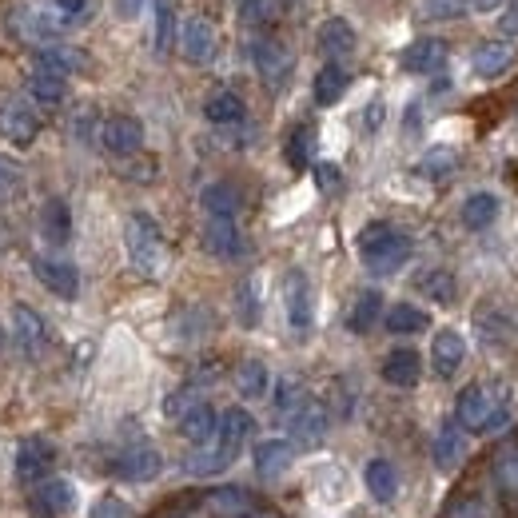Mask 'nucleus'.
I'll list each match as a JSON object with an SVG mask.
<instances>
[{
    "instance_id": "nucleus-51",
    "label": "nucleus",
    "mask_w": 518,
    "mask_h": 518,
    "mask_svg": "<svg viewBox=\"0 0 518 518\" xmlns=\"http://www.w3.org/2000/svg\"><path fill=\"white\" fill-rule=\"evenodd\" d=\"M271 16H275V0H244V20L259 24V20H271Z\"/></svg>"
},
{
    "instance_id": "nucleus-1",
    "label": "nucleus",
    "mask_w": 518,
    "mask_h": 518,
    "mask_svg": "<svg viewBox=\"0 0 518 518\" xmlns=\"http://www.w3.org/2000/svg\"><path fill=\"white\" fill-rule=\"evenodd\" d=\"M455 423L471 435L503 431L511 423V387L507 383H471L455 403Z\"/></svg>"
},
{
    "instance_id": "nucleus-15",
    "label": "nucleus",
    "mask_w": 518,
    "mask_h": 518,
    "mask_svg": "<svg viewBox=\"0 0 518 518\" xmlns=\"http://www.w3.org/2000/svg\"><path fill=\"white\" fill-rule=\"evenodd\" d=\"M32 271H36V279H40L52 295H60V299H76V291H80V275H76V267H72V263L36 256L32 259Z\"/></svg>"
},
{
    "instance_id": "nucleus-36",
    "label": "nucleus",
    "mask_w": 518,
    "mask_h": 518,
    "mask_svg": "<svg viewBox=\"0 0 518 518\" xmlns=\"http://www.w3.org/2000/svg\"><path fill=\"white\" fill-rule=\"evenodd\" d=\"M343 92H347V72H343L339 64H323V68L315 72V104L331 108Z\"/></svg>"
},
{
    "instance_id": "nucleus-45",
    "label": "nucleus",
    "mask_w": 518,
    "mask_h": 518,
    "mask_svg": "<svg viewBox=\"0 0 518 518\" xmlns=\"http://www.w3.org/2000/svg\"><path fill=\"white\" fill-rule=\"evenodd\" d=\"M236 315H240L244 327H256L259 323V299H256V283H252V279H244V283L236 287Z\"/></svg>"
},
{
    "instance_id": "nucleus-9",
    "label": "nucleus",
    "mask_w": 518,
    "mask_h": 518,
    "mask_svg": "<svg viewBox=\"0 0 518 518\" xmlns=\"http://www.w3.org/2000/svg\"><path fill=\"white\" fill-rule=\"evenodd\" d=\"M252 431H256V419H252L244 407H232V411H224V415H220V427H216L212 447H216L224 459H232V463H236V455L244 451V443L252 439Z\"/></svg>"
},
{
    "instance_id": "nucleus-49",
    "label": "nucleus",
    "mask_w": 518,
    "mask_h": 518,
    "mask_svg": "<svg viewBox=\"0 0 518 518\" xmlns=\"http://www.w3.org/2000/svg\"><path fill=\"white\" fill-rule=\"evenodd\" d=\"M192 407H196V395H192V391H176V395H168L164 415H168V419H184Z\"/></svg>"
},
{
    "instance_id": "nucleus-35",
    "label": "nucleus",
    "mask_w": 518,
    "mask_h": 518,
    "mask_svg": "<svg viewBox=\"0 0 518 518\" xmlns=\"http://www.w3.org/2000/svg\"><path fill=\"white\" fill-rule=\"evenodd\" d=\"M204 116H208L212 124H220V128H224V124H240V120H244V100H240L236 92H228V88H224V92H212L208 104H204Z\"/></svg>"
},
{
    "instance_id": "nucleus-31",
    "label": "nucleus",
    "mask_w": 518,
    "mask_h": 518,
    "mask_svg": "<svg viewBox=\"0 0 518 518\" xmlns=\"http://www.w3.org/2000/svg\"><path fill=\"white\" fill-rule=\"evenodd\" d=\"M291 443H283V439H267V443H259L256 447V471L263 479H279L287 467H291Z\"/></svg>"
},
{
    "instance_id": "nucleus-29",
    "label": "nucleus",
    "mask_w": 518,
    "mask_h": 518,
    "mask_svg": "<svg viewBox=\"0 0 518 518\" xmlns=\"http://www.w3.org/2000/svg\"><path fill=\"white\" fill-rule=\"evenodd\" d=\"M363 483H367L371 499H379V503H391V499L399 495V471H395L387 459H371V463L363 467Z\"/></svg>"
},
{
    "instance_id": "nucleus-28",
    "label": "nucleus",
    "mask_w": 518,
    "mask_h": 518,
    "mask_svg": "<svg viewBox=\"0 0 518 518\" xmlns=\"http://www.w3.org/2000/svg\"><path fill=\"white\" fill-rule=\"evenodd\" d=\"M36 68L56 72V76H68V72L84 68V52L60 44V40H56V44H40V48H36Z\"/></svg>"
},
{
    "instance_id": "nucleus-39",
    "label": "nucleus",
    "mask_w": 518,
    "mask_h": 518,
    "mask_svg": "<svg viewBox=\"0 0 518 518\" xmlns=\"http://www.w3.org/2000/svg\"><path fill=\"white\" fill-rule=\"evenodd\" d=\"M228 467H232V459H224L212 443H204V447H196V451L188 455V475H200V479L220 475V471H228Z\"/></svg>"
},
{
    "instance_id": "nucleus-18",
    "label": "nucleus",
    "mask_w": 518,
    "mask_h": 518,
    "mask_svg": "<svg viewBox=\"0 0 518 518\" xmlns=\"http://www.w3.org/2000/svg\"><path fill=\"white\" fill-rule=\"evenodd\" d=\"M463 359H467V343H463V335L459 331H439L435 339H431V367H435V375H443V379H451L459 367H463Z\"/></svg>"
},
{
    "instance_id": "nucleus-25",
    "label": "nucleus",
    "mask_w": 518,
    "mask_h": 518,
    "mask_svg": "<svg viewBox=\"0 0 518 518\" xmlns=\"http://www.w3.org/2000/svg\"><path fill=\"white\" fill-rule=\"evenodd\" d=\"M319 48L331 56V64H335L339 56H351V52H355V28H351L343 16L323 20V24H319Z\"/></svg>"
},
{
    "instance_id": "nucleus-27",
    "label": "nucleus",
    "mask_w": 518,
    "mask_h": 518,
    "mask_svg": "<svg viewBox=\"0 0 518 518\" xmlns=\"http://www.w3.org/2000/svg\"><path fill=\"white\" fill-rule=\"evenodd\" d=\"M216 427H220V415H216L208 403H196V407L180 419V431H184V439H188L192 447L212 443V439H216Z\"/></svg>"
},
{
    "instance_id": "nucleus-30",
    "label": "nucleus",
    "mask_w": 518,
    "mask_h": 518,
    "mask_svg": "<svg viewBox=\"0 0 518 518\" xmlns=\"http://www.w3.org/2000/svg\"><path fill=\"white\" fill-rule=\"evenodd\" d=\"M200 204H204V212H208L212 220H236V212H240V192H236L232 184H208V188L200 192Z\"/></svg>"
},
{
    "instance_id": "nucleus-12",
    "label": "nucleus",
    "mask_w": 518,
    "mask_h": 518,
    "mask_svg": "<svg viewBox=\"0 0 518 518\" xmlns=\"http://www.w3.org/2000/svg\"><path fill=\"white\" fill-rule=\"evenodd\" d=\"M399 64H403V72L431 76V72H439V68L447 64V40H439V36H419V40H411V44L403 48Z\"/></svg>"
},
{
    "instance_id": "nucleus-10",
    "label": "nucleus",
    "mask_w": 518,
    "mask_h": 518,
    "mask_svg": "<svg viewBox=\"0 0 518 518\" xmlns=\"http://www.w3.org/2000/svg\"><path fill=\"white\" fill-rule=\"evenodd\" d=\"M8 323H12V343H16L28 359H36V355L48 347V327H44V319H40L28 303H16L12 315H8Z\"/></svg>"
},
{
    "instance_id": "nucleus-11",
    "label": "nucleus",
    "mask_w": 518,
    "mask_h": 518,
    "mask_svg": "<svg viewBox=\"0 0 518 518\" xmlns=\"http://www.w3.org/2000/svg\"><path fill=\"white\" fill-rule=\"evenodd\" d=\"M252 64H256V72L263 76L267 88H279L291 76V52H287V44H279L271 36H259L252 44Z\"/></svg>"
},
{
    "instance_id": "nucleus-52",
    "label": "nucleus",
    "mask_w": 518,
    "mask_h": 518,
    "mask_svg": "<svg viewBox=\"0 0 518 518\" xmlns=\"http://www.w3.org/2000/svg\"><path fill=\"white\" fill-rule=\"evenodd\" d=\"M315 180H319V188H323V192H335V188L343 184V176H339V168H335V164H315Z\"/></svg>"
},
{
    "instance_id": "nucleus-22",
    "label": "nucleus",
    "mask_w": 518,
    "mask_h": 518,
    "mask_svg": "<svg viewBox=\"0 0 518 518\" xmlns=\"http://www.w3.org/2000/svg\"><path fill=\"white\" fill-rule=\"evenodd\" d=\"M419 375H423V359H419V351H411V347H395V351L383 359V379H387L391 387H415Z\"/></svg>"
},
{
    "instance_id": "nucleus-14",
    "label": "nucleus",
    "mask_w": 518,
    "mask_h": 518,
    "mask_svg": "<svg viewBox=\"0 0 518 518\" xmlns=\"http://www.w3.org/2000/svg\"><path fill=\"white\" fill-rule=\"evenodd\" d=\"M112 467H116V475L124 483H152L164 471V459H160L156 447H128Z\"/></svg>"
},
{
    "instance_id": "nucleus-7",
    "label": "nucleus",
    "mask_w": 518,
    "mask_h": 518,
    "mask_svg": "<svg viewBox=\"0 0 518 518\" xmlns=\"http://www.w3.org/2000/svg\"><path fill=\"white\" fill-rule=\"evenodd\" d=\"M283 307H287V323L307 335L311 323H315V299H311V283L303 271H291L287 283H283Z\"/></svg>"
},
{
    "instance_id": "nucleus-40",
    "label": "nucleus",
    "mask_w": 518,
    "mask_h": 518,
    "mask_svg": "<svg viewBox=\"0 0 518 518\" xmlns=\"http://www.w3.org/2000/svg\"><path fill=\"white\" fill-rule=\"evenodd\" d=\"M455 168H459L455 148H431V152L419 160V176H427V180H447Z\"/></svg>"
},
{
    "instance_id": "nucleus-38",
    "label": "nucleus",
    "mask_w": 518,
    "mask_h": 518,
    "mask_svg": "<svg viewBox=\"0 0 518 518\" xmlns=\"http://www.w3.org/2000/svg\"><path fill=\"white\" fill-rule=\"evenodd\" d=\"M236 391H240L244 399H263V395H267V367H263L259 359H244V363L236 367Z\"/></svg>"
},
{
    "instance_id": "nucleus-32",
    "label": "nucleus",
    "mask_w": 518,
    "mask_h": 518,
    "mask_svg": "<svg viewBox=\"0 0 518 518\" xmlns=\"http://www.w3.org/2000/svg\"><path fill=\"white\" fill-rule=\"evenodd\" d=\"M208 511L216 518H244V515H252L256 507H252L248 491H240V487H220V491L208 495Z\"/></svg>"
},
{
    "instance_id": "nucleus-16",
    "label": "nucleus",
    "mask_w": 518,
    "mask_h": 518,
    "mask_svg": "<svg viewBox=\"0 0 518 518\" xmlns=\"http://www.w3.org/2000/svg\"><path fill=\"white\" fill-rule=\"evenodd\" d=\"M72 503H76V491H72V483L68 479H48V483H40L36 491H32V515L40 518H60L72 511Z\"/></svg>"
},
{
    "instance_id": "nucleus-8",
    "label": "nucleus",
    "mask_w": 518,
    "mask_h": 518,
    "mask_svg": "<svg viewBox=\"0 0 518 518\" xmlns=\"http://www.w3.org/2000/svg\"><path fill=\"white\" fill-rule=\"evenodd\" d=\"M327 423H331V415H327V407L319 403V399H303L291 415H287V431L295 435V443H303V447H315V443H323V435H327Z\"/></svg>"
},
{
    "instance_id": "nucleus-58",
    "label": "nucleus",
    "mask_w": 518,
    "mask_h": 518,
    "mask_svg": "<svg viewBox=\"0 0 518 518\" xmlns=\"http://www.w3.org/2000/svg\"><path fill=\"white\" fill-rule=\"evenodd\" d=\"M244 518H275L271 511H252V515H244Z\"/></svg>"
},
{
    "instance_id": "nucleus-26",
    "label": "nucleus",
    "mask_w": 518,
    "mask_h": 518,
    "mask_svg": "<svg viewBox=\"0 0 518 518\" xmlns=\"http://www.w3.org/2000/svg\"><path fill=\"white\" fill-rule=\"evenodd\" d=\"M475 327H479V335H483L487 347H511V343H515V323H511V315L499 311V307H483V311L475 315Z\"/></svg>"
},
{
    "instance_id": "nucleus-50",
    "label": "nucleus",
    "mask_w": 518,
    "mask_h": 518,
    "mask_svg": "<svg viewBox=\"0 0 518 518\" xmlns=\"http://www.w3.org/2000/svg\"><path fill=\"white\" fill-rule=\"evenodd\" d=\"M451 518H495V515H491V507L483 499H463V503L451 507Z\"/></svg>"
},
{
    "instance_id": "nucleus-53",
    "label": "nucleus",
    "mask_w": 518,
    "mask_h": 518,
    "mask_svg": "<svg viewBox=\"0 0 518 518\" xmlns=\"http://www.w3.org/2000/svg\"><path fill=\"white\" fill-rule=\"evenodd\" d=\"M499 32H503V40H515L518 36V0H511L507 12L499 16Z\"/></svg>"
},
{
    "instance_id": "nucleus-48",
    "label": "nucleus",
    "mask_w": 518,
    "mask_h": 518,
    "mask_svg": "<svg viewBox=\"0 0 518 518\" xmlns=\"http://www.w3.org/2000/svg\"><path fill=\"white\" fill-rule=\"evenodd\" d=\"M88 518H132V507L124 503V499H112V495H104L96 507H92V515Z\"/></svg>"
},
{
    "instance_id": "nucleus-43",
    "label": "nucleus",
    "mask_w": 518,
    "mask_h": 518,
    "mask_svg": "<svg viewBox=\"0 0 518 518\" xmlns=\"http://www.w3.org/2000/svg\"><path fill=\"white\" fill-rule=\"evenodd\" d=\"M172 36H176V12H172L168 0H156V32H152V44H156L160 56L172 48Z\"/></svg>"
},
{
    "instance_id": "nucleus-23",
    "label": "nucleus",
    "mask_w": 518,
    "mask_h": 518,
    "mask_svg": "<svg viewBox=\"0 0 518 518\" xmlns=\"http://www.w3.org/2000/svg\"><path fill=\"white\" fill-rule=\"evenodd\" d=\"M515 64V48H511V40H483L479 48H475V56H471V68L479 72V76H499V72H507Z\"/></svg>"
},
{
    "instance_id": "nucleus-6",
    "label": "nucleus",
    "mask_w": 518,
    "mask_h": 518,
    "mask_svg": "<svg viewBox=\"0 0 518 518\" xmlns=\"http://www.w3.org/2000/svg\"><path fill=\"white\" fill-rule=\"evenodd\" d=\"M216 48H220V36L212 28V20L204 16H188L184 28H180V52L188 64H212L216 60Z\"/></svg>"
},
{
    "instance_id": "nucleus-46",
    "label": "nucleus",
    "mask_w": 518,
    "mask_h": 518,
    "mask_svg": "<svg viewBox=\"0 0 518 518\" xmlns=\"http://www.w3.org/2000/svg\"><path fill=\"white\" fill-rule=\"evenodd\" d=\"M287 160H291V168H307V160H311V128H295L291 132Z\"/></svg>"
},
{
    "instance_id": "nucleus-13",
    "label": "nucleus",
    "mask_w": 518,
    "mask_h": 518,
    "mask_svg": "<svg viewBox=\"0 0 518 518\" xmlns=\"http://www.w3.org/2000/svg\"><path fill=\"white\" fill-rule=\"evenodd\" d=\"M52 459H56V451H52V443L48 439H24L20 447H16V479L20 483H36V479H44L48 475V467H52Z\"/></svg>"
},
{
    "instance_id": "nucleus-19",
    "label": "nucleus",
    "mask_w": 518,
    "mask_h": 518,
    "mask_svg": "<svg viewBox=\"0 0 518 518\" xmlns=\"http://www.w3.org/2000/svg\"><path fill=\"white\" fill-rule=\"evenodd\" d=\"M40 8L48 16V24L56 28V36H64V32L92 20V0H44Z\"/></svg>"
},
{
    "instance_id": "nucleus-4",
    "label": "nucleus",
    "mask_w": 518,
    "mask_h": 518,
    "mask_svg": "<svg viewBox=\"0 0 518 518\" xmlns=\"http://www.w3.org/2000/svg\"><path fill=\"white\" fill-rule=\"evenodd\" d=\"M36 132H40V120H36L32 104L12 96V92H0V140L28 148L36 140Z\"/></svg>"
},
{
    "instance_id": "nucleus-17",
    "label": "nucleus",
    "mask_w": 518,
    "mask_h": 518,
    "mask_svg": "<svg viewBox=\"0 0 518 518\" xmlns=\"http://www.w3.org/2000/svg\"><path fill=\"white\" fill-rule=\"evenodd\" d=\"M204 252L216 259L244 256V236L236 228V220H204Z\"/></svg>"
},
{
    "instance_id": "nucleus-57",
    "label": "nucleus",
    "mask_w": 518,
    "mask_h": 518,
    "mask_svg": "<svg viewBox=\"0 0 518 518\" xmlns=\"http://www.w3.org/2000/svg\"><path fill=\"white\" fill-rule=\"evenodd\" d=\"M120 8H124V16H136V8H140V0H120Z\"/></svg>"
},
{
    "instance_id": "nucleus-42",
    "label": "nucleus",
    "mask_w": 518,
    "mask_h": 518,
    "mask_svg": "<svg viewBox=\"0 0 518 518\" xmlns=\"http://www.w3.org/2000/svg\"><path fill=\"white\" fill-rule=\"evenodd\" d=\"M303 399H307V391H303V383H299V379H291V375H283V379L275 383V395H271V407H275V411H279V415L287 419V415H291V411H295V407H299Z\"/></svg>"
},
{
    "instance_id": "nucleus-3",
    "label": "nucleus",
    "mask_w": 518,
    "mask_h": 518,
    "mask_svg": "<svg viewBox=\"0 0 518 518\" xmlns=\"http://www.w3.org/2000/svg\"><path fill=\"white\" fill-rule=\"evenodd\" d=\"M124 248H128V259H132V267L140 271V275H160L164 271V232H160V224L152 220V216H144V212H132L128 216V224H124Z\"/></svg>"
},
{
    "instance_id": "nucleus-20",
    "label": "nucleus",
    "mask_w": 518,
    "mask_h": 518,
    "mask_svg": "<svg viewBox=\"0 0 518 518\" xmlns=\"http://www.w3.org/2000/svg\"><path fill=\"white\" fill-rule=\"evenodd\" d=\"M24 92H28V100H32V104H40V108H56V104H64L68 84H64V76H56V72L32 68V72H28V80H24Z\"/></svg>"
},
{
    "instance_id": "nucleus-5",
    "label": "nucleus",
    "mask_w": 518,
    "mask_h": 518,
    "mask_svg": "<svg viewBox=\"0 0 518 518\" xmlns=\"http://www.w3.org/2000/svg\"><path fill=\"white\" fill-rule=\"evenodd\" d=\"M100 148L112 156H136L144 148V124L136 116H108L100 124Z\"/></svg>"
},
{
    "instance_id": "nucleus-41",
    "label": "nucleus",
    "mask_w": 518,
    "mask_h": 518,
    "mask_svg": "<svg viewBox=\"0 0 518 518\" xmlns=\"http://www.w3.org/2000/svg\"><path fill=\"white\" fill-rule=\"evenodd\" d=\"M419 291L423 295H431L435 303H455V275L451 271H443V267H435V271H427L423 279H419Z\"/></svg>"
},
{
    "instance_id": "nucleus-37",
    "label": "nucleus",
    "mask_w": 518,
    "mask_h": 518,
    "mask_svg": "<svg viewBox=\"0 0 518 518\" xmlns=\"http://www.w3.org/2000/svg\"><path fill=\"white\" fill-rule=\"evenodd\" d=\"M379 307H383V295H379V291H363V295L355 299L351 315H347V327H351L355 335H367V331L379 323Z\"/></svg>"
},
{
    "instance_id": "nucleus-54",
    "label": "nucleus",
    "mask_w": 518,
    "mask_h": 518,
    "mask_svg": "<svg viewBox=\"0 0 518 518\" xmlns=\"http://www.w3.org/2000/svg\"><path fill=\"white\" fill-rule=\"evenodd\" d=\"M128 176H132V180H140V184H148V180L156 176V164H152V160H144V164H128Z\"/></svg>"
},
{
    "instance_id": "nucleus-55",
    "label": "nucleus",
    "mask_w": 518,
    "mask_h": 518,
    "mask_svg": "<svg viewBox=\"0 0 518 518\" xmlns=\"http://www.w3.org/2000/svg\"><path fill=\"white\" fill-rule=\"evenodd\" d=\"M503 0H467V8H475V12H495Z\"/></svg>"
},
{
    "instance_id": "nucleus-24",
    "label": "nucleus",
    "mask_w": 518,
    "mask_h": 518,
    "mask_svg": "<svg viewBox=\"0 0 518 518\" xmlns=\"http://www.w3.org/2000/svg\"><path fill=\"white\" fill-rule=\"evenodd\" d=\"M435 467L439 471H455L459 463H463V455H467V435H463V427L459 423H443V431L435 435Z\"/></svg>"
},
{
    "instance_id": "nucleus-56",
    "label": "nucleus",
    "mask_w": 518,
    "mask_h": 518,
    "mask_svg": "<svg viewBox=\"0 0 518 518\" xmlns=\"http://www.w3.org/2000/svg\"><path fill=\"white\" fill-rule=\"evenodd\" d=\"M383 124V104H371V112H367V128H379Z\"/></svg>"
},
{
    "instance_id": "nucleus-34",
    "label": "nucleus",
    "mask_w": 518,
    "mask_h": 518,
    "mask_svg": "<svg viewBox=\"0 0 518 518\" xmlns=\"http://www.w3.org/2000/svg\"><path fill=\"white\" fill-rule=\"evenodd\" d=\"M387 331L391 335H419V331H427L431 327V315L423 311V307H411V303H395L391 311H387Z\"/></svg>"
},
{
    "instance_id": "nucleus-59",
    "label": "nucleus",
    "mask_w": 518,
    "mask_h": 518,
    "mask_svg": "<svg viewBox=\"0 0 518 518\" xmlns=\"http://www.w3.org/2000/svg\"><path fill=\"white\" fill-rule=\"evenodd\" d=\"M4 180H8V168H4V164H0V184H4Z\"/></svg>"
},
{
    "instance_id": "nucleus-47",
    "label": "nucleus",
    "mask_w": 518,
    "mask_h": 518,
    "mask_svg": "<svg viewBox=\"0 0 518 518\" xmlns=\"http://www.w3.org/2000/svg\"><path fill=\"white\" fill-rule=\"evenodd\" d=\"M467 12V0H423V16L431 20H455Z\"/></svg>"
},
{
    "instance_id": "nucleus-44",
    "label": "nucleus",
    "mask_w": 518,
    "mask_h": 518,
    "mask_svg": "<svg viewBox=\"0 0 518 518\" xmlns=\"http://www.w3.org/2000/svg\"><path fill=\"white\" fill-rule=\"evenodd\" d=\"M495 479H499V487H503L507 495H518V447L499 451V459H495Z\"/></svg>"
},
{
    "instance_id": "nucleus-2",
    "label": "nucleus",
    "mask_w": 518,
    "mask_h": 518,
    "mask_svg": "<svg viewBox=\"0 0 518 518\" xmlns=\"http://www.w3.org/2000/svg\"><path fill=\"white\" fill-rule=\"evenodd\" d=\"M359 259L375 275H395L411 259V236H403L399 228H391L383 220L379 224H367L359 232Z\"/></svg>"
},
{
    "instance_id": "nucleus-33",
    "label": "nucleus",
    "mask_w": 518,
    "mask_h": 518,
    "mask_svg": "<svg viewBox=\"0 0 518 518\" xmlns=\"http://www.w3.org/2000/svg\"><path fill=\"white\" fill-rule=\"evenodd\" d=\"M499 196H491V192H475V196H467V204H463V224L467 228H475V232H483V228H491L495 220H499Z\"/></svg>"
},
{
    "instance_id": "nucleus-21",
    "label": "nucleus",
    "mask_w": 518,
    "mask_h": 518,
    "mask_svg": "<svg viewBox=\"0 0 518 518\" xmlns=\"http://www.w3.org/2000/svg\"><path fill=\"white\" fill-rule=\"evenodd\" d=\"M40 236L52 248H64L72 240V212H68L64 200H44V208H40Z\"/></svg>"
}]
</instances>
